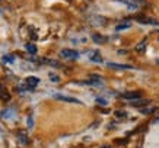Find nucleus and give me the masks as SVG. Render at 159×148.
Wrapping results in <instances>:
<instances>
[{
	"mask_svg": "<svg viewBox=\"0 0 159 148\" xmlns=\"http://www.w3.org/2000/svg\"><path fill=\"white\" fill-rule=\"evenodd\" d=\"M39 83V78L38 77H34V76H29L25 78V84H26V87H28L29 90H32V89H35V87L38 86Z\"/></svg>",
	"mask_w": 159,
	"mask_h": 148,
	"instance_id": "7ed1b4c3",
	"label": "nucleus"
},
{
	"mask_svg": "<svg viewBox=\"0 0 159 148\" xmlns=\"http://www.w3.org/2000/svg\"><path fill=\"white\" fill-rule=\"evenodd\" d=\"M0 132H2V128H0Z\"/></svg>",
	"mask_w": 159,
	"mask_h": 148,
	"instance_id": "5701e85b",
	"label": "nucleus"
},
{
	"mask_svg": "<svg viewBox=\"0 0 159 148\" xmlns=\"http://www.w3.org/2000/svg\"><path fill=\"white\" fill-rule=\"evenodd\" d=\"M54 97L57 100H61V102H67V103H76V105H82V102L76 99V97H70V96H64V95H54Z\"/></svg>",
	"mask_w": 159,
	"mask_h": 148,
	"instance_id": "f03ea898",
	"label": "nucleus"
},
{
	"mask_svg": "<svg viewBox=\"0 0 159 148\" xmlns=\"http://www.w3.org/2000/svg\"><path fill=\"white\" fill-rule=\"evenodd\" d=\"M92 41H93L95 44H105L107 42V36L99 35V34H93L92 35Z\"/></svg>",
	"mask_w": 159,
	"mask_h": 148,
	"instance_id": "6e6552de",
	"label": "nucleus"
},
{
	"mask_svg": "<svg viewBox=\"0 0 159 148\" xmlns=\"http://www.w3.org/2000/svg\"><path fill=\"white\" fill-rule=\"evenodd\" d=\"M13 61H15V57H13V55H5V57H3V62L12 64Z\"/></svg>",
	"mask_w": 159,
	"mask_h": 148,
	"instance_id": "4468645a",
	"label": "nucleus"
},
{
	"mask_svg": "<svg viewBox=\"0 0 159 148\" xmlns=\"http://www.w3.org/2000/svg\"><path fill=\"white\" fill-rule=\"evenodd\" d=\"M0 91H2V84H0Z\"/></svg>",
	"mask_w": 159,
	"mask_h": 148,
	"instance_id": "4be33fe9",
	"label": "nucleus"
},
{
	"mask_svg": "<svg viewBox=\"0 0 159 148\" xmlns=\"http://www.w3.org/2000/svg\"><path fill=\"white\" fill-rule=\"evenodd\" d=\"M98 103H101V105H105V100H102V99H97Z\"/></svg>",
	"mask_w": 159,
	"mask_h": 148,
	"instance_id": "6ab92c4d",
	"label": "nucleus"
},
{
	"mask_svg": "<svg viewBox=\"0 0 159 148\" xmlns=\"http://www.w3.org/2000/svg\"><path fill=\"white\" fill-rule=\"evenodd\" d=\"M127 28H130V22H127V20H125V22H121V23H118L117 25V31H121V29H127Z\"/></svg>",
	"mask_w": 159,
	"mask_h": 148,
	"instance_id": "ddd939ff",
	"label": "nucleus"
},
{
	"mask_svg": "<svg viewBox=\"0 0 159 148\" xmlns=\"http://www.w3.org/2000/svg\"><path fill=\"white\" fill-rule=\"evenodd\" d=\"M137 22L140 23H152V25H158V22L153 19H149V18H137Z\"/></svg>",
	"mask_w": 159,
	"mask_h": 148,
	"instance_id": "9b49d317",
	"label": "nucleus"
},
{
	"mask_svg": "<svg viewBox=\"0 0 159 148\" xmlns=\"http://www.w3.org/2000/svg\"><path fill=\"white\" fill-rule=\"evenodd\" d=\"M32 125H34V122H32V116H28V126L29 128H32Z\"/></svg>",
	"mask_w": 159,
	"mask_h": 148,
	"instance_id": "f3484780",
	"label": "nucleus"
},
{
	"mask_svg": "<svg viewBox=\"0 0 159 148\" xmlns=\"http://www.w3.org/2000/svg\"><path fill=\"white\" fill-rule=\"evenodd\" d=\"M116 115L117 116H125V112H121L120 110V112H116Z\"/></svg>",
	"mask_w": 159,
	"mask_h": 148,
	"instance_id": "a211bd4d",
	"label": "nucleus"
},
{
	"mask_svg": "<svg viewBox=\"0 0 159 148\" xmlns=\"http://www.w3.org/2000/svg\"><path fill=\"white\" fill-rule=\"evenodd\" d=\"M89 22H91L92 26H104V25L107 23V19H105V18H102V16L95 15V16L89 18Z\"/></svg>",
	"mask_w": 159,
	"mask_h": 148,
	"instance_id": "20e7f679",
	"label": "nucleus"
},
{
	"mask_svg": "<svg viewBox=\"0 0 159 148\" xmlns=\"http://www.w3.org/2000/svg\"><path fill=\"white\" fill-rule=\"evenodd\" d=\"M108 67L114 68V70H130V66H125V64H114V62H108Z\"/></svg>",
	"mask_w": 159,
	"mask_h": 148,
	"instance_id": "0eeeda50",
	"label": "nucleus"
},
{
	"mask_svg": "<svg viewBox=\"0 0 159 148\" xmlns=\"http://www.w3.org/2000/svg\"><path fill=\"white\" fill-rule=\"evenodd\" d=\"M123 97H124V99H129V100H137L140 97V95L137 91H130V93H124Z\"/></svg>",
	"mask_w": 159,
	"mask_h": 148,
	"instance_id": "1a4fd4ad",
	"label": "nucleus"
},
{
	"mask_svg": "<svg viewBox=\"0 0 159 148\" xmlns=\"http://www.w3.org/2000/svg\"><path fill=\"white\" fill-rule=\"evenodd\" d=\"M101 148H110V147H108V145H102Z\"/></svg>",
	"mask_w": 159,
	"mask_h": 148,
	"instance_id": "412c9836",
	"label": "nucleus"
},
{
	"mask_svg": "<svg viewBox=\"0 0 159 148\" xmlns=\"http://www.w3.org/2000/svg\"><path fill=\"white\" fill-rule=\"evenodd\" d=\"M88 55H89V58H91V61L102 62V57H101V54L98 53V51H91V53H88Z\"/></svg>",
	"mask_w": 159,
	"mask_h": 148,
	"instance_id": "423d86ee",
	"label": "nucleus"
},
{
	"mask_svg": "<svg viewBox=\"0 0 159 148\" xmlns=\"http://www.w3.org/2000/svg\"><path fill=\"white\" fill-rule=\"evenodd\" d=\"M153 110H155V108H149V109H142V112L143 113H152Z\"/></svg>",
	"mask_w": 159,
	"mask_h": 148,
	"instance_id": "dca6fc26",
	"label": "nucleus"
},
{
	"mask_svg": "<svg viewBox=\"0 0 159 148\" xmlns=\"http://www.w3.org/2000/svg\"><path fill=\"white\" fill-rule=\"evenodd\" d=\"M60 57L66 58V60H76L79 57V53L75 49H63V51H60Z\"/></svg>",
	"mask_w": 159,
	"mask_h": 148,
	"instance_id": "f257e3e1",
	"label": "nucleus"
},
{
	"mask_svg": "<svg viewBox=\"0 0 159 148\" xmlns=\"http://www.w3.org/2000/svg\"><path fill=\"white\" fill-rule=\"evenodd\" d=\"M18 139H19V142L22 144V145L28 144V135H26V132H25V131H19V132H18Z\"/></svg>",
	"mask_w": 159,
	"mask_h": 148,
	"instance_id": "9d476101",
	"label": "nucleus"
},
{
	"mask_svg": "<svg viewBox=\"0 0 159 148\" xmlns=\"http://www.w3.org/2000/svg\"><path fill=\"white\" fill-rule=\"evenodd\" d=\"M0 116H2L3 119H12V118L15 116V110L9 109V108H7V109H3L2 112H0Z\"/></svg>",
	"mask_w": 159,
	"mask_h": 148,
	"instance_id": "39448f33",
	"label": "nucleus"
},
{
	"mask_svg": "<svg viewBox=\"0 0 159 148\" xmlns=\"http://www.w3.org/2000/svg\"><path fill=\"white\" fill-rule=\"evenodd\" d=\"M145 47H146V39H145V41H142V42L136 47V49H137L139 53H142V51H145Z\"/></svg>",
	"mask_w": 159,
	"mask_h": 148,
	"instance_id": "2eb2a0df",
	"label": "nucleus"
},
{
	"mask_svg": "<svg viewBox=\"0 0 159 148\" xmlns=\"http://www.w3.org/2000/svg\"><path fill=\"white\" fill-rule=\"evenodd\" d=\"M153 124H159V118H156V119L153 121Z\"/></svg>",
	"mask_w": 159,
	"mask_h": 148,
	"instance_id": "aec40b11",
	"label": "nucleus"
},
{
	"mask_svg": "<svg viewBox=\"0 0 159 148\" xmlns=\"http://www.w3.org/2000/svg\"><path fill=\"white\" fill-rule=\"evenodd\" d=\"M25 49H26L29 54H37V47H35L34 44H31V42H28L26 45H25Z\"/></svg>",
	"mask_w": 159,
	"mask_h": 148,
	"instance_id": "f8f14e48",
	"label": "nucleus"
}]
</instances>
